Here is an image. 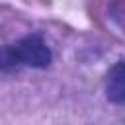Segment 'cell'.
I'll use <instances>...</instances> for the list:
<instances>
[{"instance_id": "obj_3", "label": "cell", "mask_w": 125, "mask_h": 125, "mask_svg": "<svg viewBox=\"0 0 125 125\" xmlns=\"http://www.w3.org/2000/svg\"><path fill=\"white\" fill-rule=\"evenodd\" d=\"M10 66H14L12 55H10V47L8 45H0V70L2 68H10Z\"/></svg>"}, {"instance_id": "obj_1", "label": "cell", "mask_w": 125, "mask_h": 125, "mask_svg": "<svg viewBox=\"0 0 125 125\" xmlns=\"http://www.w3.org/2000/svg\"><path fill=\"white\" fill-rule=\"evenodd\" d=\"M14 66H31V68H47L51 64V49L43 41L41 35H25L20 41L8 45Z\"/></svg>"}, {"instance_id": "obj_2", "label": "cell", "mask_w": 125, "mask_h": 125, "mask_svg": "<svg viewBox=\"0 0 125 125\" xmlns=\"http://www.w3.org/2000/svg\"><path fill=\"white\" fill-rule=\"evenodd\" d=\"M105 96L109 102H125V61L115 62L105 76Z\"/></svg>"}]
</instances>
